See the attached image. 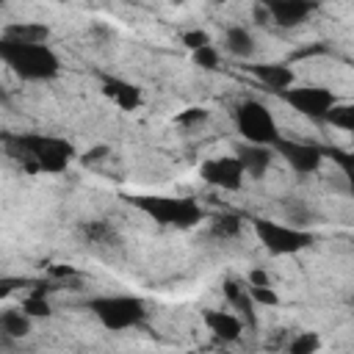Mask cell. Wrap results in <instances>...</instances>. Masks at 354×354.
<instances>
[{"label": "cell", "mask_w": 354, "mask_h": 354, "mask_svg": "<svg viewBox=\"0 0 354 354\" xmlns=\"http://www.w3.org/2000/svg\"><path fill=\"white\" fill-rule=\"evenodd\" d=\"M207 116H210V113H207L205 108H185L183 113L174 116V122H177L180 127H196V124H202Z\"/></svg>", "instance_id": "484cf974"}, {"label": "cell", "mask_w": 354, "mask_h": 354, "mask_svg": "<svg viewBox=\"0 0 354 354\" xmlns=\"http://www.w3.org/2000/svg\"><path fill=\"white\" fill-rule=\"evenodd\" d=\"M30 324H33V318L22 310V307H17V310H3L0 313V332H3V337H25L28 332H30Z\"/></svg>", "instance_id": "e0dca14e"}, {"label": "cell", "mask_w": 354, "mask_h": 354, "mask_svg": "<svg viewBox=\"0 0 354 354\" xmlns=\"http://www.w3.org/2000/svg\"><path fill=\"white\" fill-rule=\"evenodd\" d=\"M130 205H136L147 218H152L160 227H174V230H191L199 221L207 218L205 207L194 196H163V194H147V196H133Z\"/></svg>", "instance_id": "3957f363"}, {"label": "cell", "mask_w": 354, "mask_h": 354, "mask_svg": "<svg viewBox=\"0 0 354 354\" xmlns=\"http://www.w3.org/2000/svg\"><path fill=\"white\" fill-rule=\"evenodd\" d=\"M0 58L17 77L30 83H47L61 72V58L50 44H22L0 39Z\"/></svg>", "instance_id": "7a4b0ae2"}, {"label": "cell", "mask_w": 354, "mask_h": 354, "mask_svg": "<svg viewBox=\"0 0 354 354\" xmlns=\"http://www.w3.org/2000/svg\"><path fill=\"white\" fill-rule=\"evenodd\" d=\"M282 100L304 119L310 122H324L326 113L332 111V105L337 102V94L326 86H315V83H304V86H290L282 91Z\"/></svg>", "instance_id": "52a82bcc"}, {"label": "cell", "mask_w": 354, "mask_h": 354, "mask_svg": "<svg viewBox=\"0 0 354 354\" xmlns=\"http://www.w3.org/2000/svg\"><path fill=\"white\" fill-rule=\"evenodd\" d=\"M246 288H249L254 304H268V307H277L279 304V296H277V290L271 285H246Z\"/></svg>", "instance_id": "d4e9b609"}, {"label": "cell", "mask_w": 354, "mask_h": 354, "mask_svg": "<svg viewBox=\"0 0 354 354\" xmlns=\"http://www.w3.org/2000/svg\"><path fill=\"white\" fill-rule=\"evenodd\" d=\"M243 230V218L235 216V213H218L210 218V235L218 238V241H230V238H238Z\"/></svg>", "instance_id": "ac0fdd59"}, {"label": "cell", "mask_w": 354, "mask_h": 354, "mask_svg": "<svg viewBox=\"0 0 354 354\" xmlns=\"http://www.w3.org/2000/svg\"><path fill=\"white\" fill-rule=\"evenodd\" d=\"M260 3L268 11V19L279 28H296L318 8V0H260Z\"/></svg>", "instance_id": "30bf717a"}, {"label": "cell", "mask_w": 354, "mask_h": 354, "mask_svg": "<svg viewBox=\"0 0 354 354\" xmlns=\"http://www.w3.org/2000/svg\"><path fill=\"white\" fill-rule=\"evenodd\" d=\"M235 155L238 160L243 163V171L246 177H263L268 169H271V160H274V147H266V144H249L243 141L241 147H235Z\"/></svg>", "instance_id": "4fadbf2b"}, {"label": "cell", "mask_w": 354, "mask_h": 354, "mask_svg": "<svg viewBox=\"0 0 354 354\" xmlns=\"http://www.w3.org/2000/svg\"><path fill=\"white\" fill-rule=\"evenodd\" d=\"M0 39H11V41H22V44H47L50 28L44 22H11L3 28Z\"/></svg>", "instance_id": "9a60e30c"}, {"label": "cell", "mask_w": 354, "mask_h": 354, "mask_svg": "<svg viewBox=\"0 0 354 354\" xmlns=\"http://www.w3.org/2000/svg\"><path fill=\"white\" fill-rule=\"evenodd\" d=\"M191 58H194V64L199 69H218V64H221V53H218V47L213 41L199 47V50H191Z\"/></svg>", "instance_id": "603a6c76"}, {"label": "cell", "mask_w": 354, "mask_h": 354, "mask_svg": "<svg viewBox=\"0 0 354 354\" xmlns=\"http://www.w3.org/2000/svg\"><path fill=\"white\" fill-rule=\"evenodd\" d=\"M252 230H254V238L260 241V246L274 257L299 254V252L310 249L315 241L313 232L301 230L299 224H282L274 218H252Z\"/></svg>", "instance_id": "8992f818"}, {"label": "cell", "mask_w": 354, "mask_h": 354, "mask_svg": "<svg viewBox=\"0 0 354 354\" xmlns=\"http://www.w3.org/2000/svg\"><path fill=\"white\" fill-rule=\"evenodd\" d=\"M22 310H25L30 318H47V315H50V301L44 299V290H41V288H33V290L22 299Z\"/></svg>", "instance_id": "7402d4cb"}, {"label": "cell", "mask_w": 354, "mask_h": 354, "mask_svg": "<svg viewBox=\"0 0 354 354\" xmlns=\"http://www.w3.org/2000/svg\"><path fill=\"white\" fill-rule=\"evenodd\" d=\"M246 285H271V279H268V274L263 268H252L249 277H246Z\"/></svg>", "instance_id": "83f0119b"}, {"label": "cell", "mask_w": 354, "mask_h": 354, "mask_svg": "<svg viewBox=\"0 0 354 354\" xmlns=\"http://www.w3.org/2000/svg\"><path fill=\"white\" fill-rule=\"evenodd\" d=\"M88 310L94 318L108 329V332H127L138 329L147 321V301L130 293H111V296H97L88 301Z\"/></svg>", "instance_id": "277c9868"}, {"label": "cell", "mask_w": 354, "mask_h": 354, "mask_svg": "<svg viewBox=\"0 0 354 354\" xmlns=\"http://www.w3.org/2000/svg\"><path fill=\"white\" fill-rule=\"evenodd\" d=\"M105 152H108L105 147H97V149H91V152H86V158H83V163H94V160H100V158H102Z\"/></svg>", "instance_id": "f1b7e54d"}, {"label": "cell", "mask_w": 354, "mask_h": 354, "mask_svg": "<svg viewBox=\"0 0 354 354\" xmlns=\"http://www.w3.org/2000/svg\"><path fill=\"white\" fill-rule=\"evenodd\" d=\"M274 149L285 158V163L296 174H315L324 166V160H326V147H318V144H310V141H288V138H279L274 144Z\"/></svg>", "instance_id": "9c48e42d"}, {"label": "cell", "mask_w": 354, "mask_h": 354, "mask_svg": "<svg viewBox=\"0 0 354 354\" xmlns=\"http://www.w3.org/2000/svg\"><path fill=\"white\" fill-rule=\"evenodd\" d=\"M199 177L218 191H241L246 171H243V163L238 160V155L232 152V155H216V158L202 160Z\"/></svg>", "instance_id": "ba28073f"}, {"label": "cell", "mask_w": 354, "mask_h": 354, "mask_svg": "<svg viewBox=\"0 0 354 354\" xmlns=\"http://www.w3.org/2000/svg\"><path fill=\"white\" fill-rule=\"evenodd\" d=\"M224 50H227L232 58L249 61V58L254 55V50H257L252 30H249L246 25H232V28H227V30H224Z\"/></svg>", "instance_id": "2e32d148"}, {"label": "cell", "mask_w": 354, "mask_h": 354, "mask_svg": "<svg viewBox=\"0 0 354 354\" xmlns=\"http://www.w3.org/2000/svg\"><path fill=\"white\" fill-rule=\"evenodd\" d=\"M80 232L91 246H116L119 243L116 230L111 224H105V221H88V224L80 227Z\"/></svg>", "instance_id": "d6986e66"}, {"label": "cell", "mask_w": 354, "mask_h": 354, "mask_svg": "<svg viewBox=\"0 0 354 354\" xmlns=\"http://www.w3.org/2000/svg\"><path fill=\"white\" fill-rule=\"evenodd\" d=\"M290 354H310V351H315V348H321V340H318V335L315 332H299L293 340H288V346H285Z\"/></svg>", "instance_id": "cb8c5ba5"}, {"label": "cell", "mask_w": 354, "mask_h": 354, "mask_svg": "<svg viewBox=\"0 0 354 354\" xmlns=\"http://www.w3.org/2000/svg\"><path fill=\"white\" fill-rule=\"evenodd\" d=\"M351 313H354V299H351Z\"/></svg>", "instance_id": "f546056e"}, {"label": "cell", "mask_w": 354, "mask_h": 354, "mask_svg": "<svg viewBox=\"0 0 354 354\" xmlns=\"http://www.w3.org/2000/svg\"><path fill=\"white\" fill-rule=\"evenodd\" d=\"M246 69L260 86L279 91V94L296 83V72L290 69V64H249Z\"/></svg>", "instance_id": "8fae6325"}, {"label": "cell", "mask_w": 354, "mask_h": 354, "mask_svg": "<svg viewBox=\"0 0 354 354\" xmlns=\"http://www.w3.org/2000/svg\"><path fill=\"white\" fill-rule=\"evenodd\" d=\"M326 158H332L343 174V183L348 188V194L354 196V152H346V149H326Z\"/></svg>", "instance_id": "44dd1931"}, {"label": "cell", "mask_w": 354, "mask_h": 354, "mask_svg": "<svg viewBox=\"0 0 354 354\" xmlns=\"http://www.w3.org/2000/svg\"><path fill=\"white\" fill-rule=\"evenodd\" d=\"M232 122H235V130L243 141L249 144H266V147H274L282 133H279V124L274 119V113L266 108V102L260 100H241L235 108H232Z\"/></svg>", "instance_id": "5b68a950"}, {"label": "cell", "mask_w": 354, "mask_h": 354, "mask_svg": "<svg viewBox=\"0 0 354 354\" xmlns=\"http://www.w3.org/2000/svg\"><path fill=\"white\" fill-rule=\"evenodd\" d=\"M102 94L116 105V108H122V111H136V108H141V102H144V94H141V88L136 86V83H130V80H124V77H102Z\"/></svg>", "instance_id": "7c38bea8"}, {"label": "cell", "mask_w": 354, "mask_h": 354, "mask_svg": "<svg viewBox=\"0 0 354 354\" xmlns=\"http://www.w3.org/2000/svg\"><path fill=\"white\" fill-rule=\"evenodd\" d=\"M183 44H185L188 50H199V47L210 44V36H207V30L194 28V30H185V33H183Z\"/></svg>", "instance_id": "4316f807"}, {"label": "cell", "mask_w": 354, "mask_h": 354, "mask_svg": "<svg viewBox=\"0 0 354 354\" xmlns=\"http://www.w3.org/2000/svg\"><path fill=\"white\" fill-rule=\"evenodd\" d=\"M326 124H332V127H337V130H346V133H354V102H335L332 105V111L326 113V119H324Z\"/></svg>", "instance_id": "ffe728a7"}, {"label": "cell", "mask_w": 354, "mask_h": 354, "mask_svg": "<svg viewBox=\"0 0 354 354\" xmlns=\"http://www.w3.org/2000/svg\"><path fill=\"white\" fill-rule=\"evenodd\" d=\"M8 155L30 174H61L75 160V144L47 133H17L6 136Z\"/></svg>", "instance_id": "6da1fadb"}, {"label": "cell", "mask_w": 354, "mask_h": 354, "mask_svg": "<svg viewBox=\"0 0 354 354\" xmlns=\"http://www.w3.org/2000/svg\"><path fill=\"white\" fill-rule=\"evenodd\" d=\"M207 332L213 337H218L221 343H232L243 335V321L235 315V313H227V310H205L202 315Z\"/></svg>", "instance_id": "5bb4252c"}]
</instances>
